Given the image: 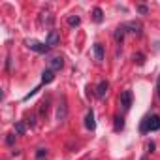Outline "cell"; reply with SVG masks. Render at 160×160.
I'll list each match as a JSON object with an SVG mask.
<instances>
[{
  "instance_id": "obj_19",
  "label": "cell",
  "mask_w": 160,
  "mask_h": 160,
  "mask_svg": "<svg viewBox=\"0 0 160 160\" xmlns=\"http://www.w3.org/2000/svg\"><path fill=\"white\" fill-rule=\"evenodd\" d=\"M156 89H158V96H160V77H158V83H156Z\"/></svg>"
},
{
  "instance_id": "obj_7",
  "label": "cell",
  "mask_w": 160,
  "mask_h": 160,
  "mask_svg": "<svg viewBox=\"0 0 160 160\" xmlns=\"http://www.w3.org/2000/svg\"><path fill=\"white\" fill-rule=\"evenodd\" d=\"M85 126H87L89 130H94V128H96V122H94V111H92V109H89V111H87V117H85Z\"/></svg>"
},
{
  "instance_id": "obj_13",
  "label": "cell",
  "mask_w": 160,
  "mask_h": 160,
  "mask_svg": "<svg viewBox=\"0 0 160 160\" xmlns=\"http://www.w3.org/2000/svg\"><path fill=\"white\" fill-rule=\"evenodd\" d=\"M68 25L73 28V27H79V25H81V19H79L77 15H70L68 17Z\"/></svg>"
},
{
  "instance_id": "obj_9",
  "label": "cell",
  "mask_w": 160,
  "mask_h": 160,
  "mask_svg": "<svg viewBox=\"0 0 160 160\" xmlns=\"http://www.w3.org/2000/svg\"><path fill=\"white\" fill-rule=\"evenodd\" d=\"M66 98H62V102H60V106H58V111H57V119L58 121H64L66 119Z\"/></svg>"
},
{
  "instance_id": "obj_20",
  "label": "cell",
  "mask_w": 160,
  "mask_h": 160,
  "mask_svg": "<svg viewBox=\"0 0 160 160\" xmlns=\"http://www.w3.org/2000/svg\"><path fill=\"white\" fill-rule=\"evenodd\" d=\"M141 160H147V158H141Z\"/></svg>"
},
{
  "instance_id": "obj_5",
  "label": "cell",
  "mask_w": 160,
  "mask_h": 160,
  "mask_svg": "<svg viewBox=\"0 0 160 160\" xmlns=\"http://www.w3.org/2000/svg\"><path fill=\"white\" fill-rule=\"evenodd\" d=\"M62 66H64V60H62V57H53V58L49 60V70H53V72L60 70Z\"/></svg>"
},
{
  "instance_id": "obj_6",
  "label": "cell",
  "mask_w": 160,
  "mask_h": 160,
  "mask_svg": "<svg viewBox=\"0 0 160 160\" xmlns=\"http://www.w3.org/2000/svg\"><path fill=\"white\" fill-rule=\"evenodd\" d=\"M108 89H109V83H108V81H100V83L96 85V96H98V98H104V96L108 94Z\"/></svg>"
},
{
  "instance_id": "obj_18",
  "label": "cell",
  "mask_w": 160,
  "mask_h": 160,
  "mask_svg": "<svg viewBox=\"0 0 160 160\" xmlns=\"http://www.w3.org/2000/svg\"><path fill=\"white\" fill-rule=\"evenodd\" d=\"M147 149H149V152H152V151H154V143H152V141H151V143H149V145H147Z\"/></svg>"
},
{
  "instance_id": "obj_14",
  "label": "cell",
  "mask_w": 160,
  "mask_h": 160,
  "mask_svg": "<svg viewBox=\"0 0 160 160\" xmlns=\"http://www.w3.org/2000/svg\"><path fill=\"white\" fill-rule=\"evenodd\" d=\"M15 134H17V136H23V134H25V122H23V121H19V122L15 124Z\"/></svg>"
},
{
  "instance_id": "obj_11",
  "label": "cell",
  "mask_w": 160,
  "mask_h": 160,
  "mask_svg": "<svg viewBox=\"0 0 160 160\" xmlns=\"http://www.w3.org/2000/svg\"><path fill=\"white\" fill-rule=\"evenodd\" d=\"M124 34H126V25H122V27H119V28H117V32H115V42H117V43H121V42H122V38H124Z\"/></svg>"
},
{
  "instance_id": "obj_16",
  "label": "cell",
  "mask_w": 160,
  "mask_h": 160,
  "mask_svg": "<svg viewBox=\"0 0 160 160\" xmlns=\"http://www.w3.org/2000/svg\"><path fill=\"white\" fill-rule=\"evenodd\" d=\"M124 126V122H122V117H115V130H121Z\"/></svg>"
},
{
  "instance_id": "obj_8",
  "label": "cell",
  "mask_w": 160,
  "mask_h": 160,
  "mask_svg": "<svg viewBox=\"0 0 160 160\" xmlns=\"http://www.w3.org/2000/svg\"><path fill=\"white\" fill-rule=\"evenodd\" d=\"M53 79H55V72L47 68V70H45V72L42 73V85H47V83H51Z\"/></svg>"
},
{
  "instance_id": "obj_3",
  "label": "cell",
  "mask_w": 160,
  "mask_h": 160,
  "mask_svg": "<svg viewBox=\"0 0 160 160\" xmlns=\"http://www.w3.org/2000/svg\"><path fill=\"white\" fill-rule=\"evenodd\" d=\"M58 42H60L58 32H57V30H49V34H47V38H45V45L51 49V47H57V45H58Z\"/></svg>"
},
{
  "instance_id": "obj_4",
  "label": "cell",
  "mask_w": 160,
  "mask_h": 160,
  "mask_svg": "<svg viewBox=\"0 0 160 160\" xmlns=\"http://www.w3.org/2000/svg\"><path fill=\"white\" fill-rule=\"evenodd\" d=\"M121 106H122L124 111H128L132 108V91H124L121 94Z\"/></svg>"
},
{
  "instance_id": "obj_15",
  "label": "cell",
  "mask_w": 160,
  "mask_h": 160,
  "mask_svg": "<svg viewBox=\"0 0 160 160\" xmlns=\"http://www.w3.org/2000/svg\"><path fill=\"white\" fill-rule=\"evenodd\" d=\"M45 156H47V151L45 149H38L36 151V160H43Z\"/></svg>"
},
{
  "instance_id": "obj_17",
  "label": "cell",
  "mask_w": 160,
  "mask_h": 160,
  "mask_svg": "<svg viewBox=\"0 0 160 160\" xmlns=\"http://www.w3.org/2000/svg\"><path fill=\"white\" fill-rule=\"evenodd\" d=\"M143 58H145V57H143L141 53H138V55H134V60H138V64H143V62H145Z\"/></svg>"
},
{
  "instance_id": "obj_1",
  "label": "cell",
  "mask_w": 160,
  "mask_h": 160,
  "mask_svg": "<svg viewBox=\"0 0 160 160\" xmlns=\"http://www.w3.org/2000/svg\"><path fill=\"white\" fill-rule=\"evenodd\" d=\"M160 130V117L158 115H151V117H145L143 122H141V132H156Z\"/></svg>"
},
{
  "instance_id": "obj_10",
  "label": "cell",
  "mask_w": 160,
  "mask_h": 160,
  "mask_svg": "<svg viewBox=\"0 0 160 160\" xmlns=\"http://www.w3.org/2000/svg\"><path fill=\"white\" fill-rule=\"evenodd\" d=\"M94 57H96L98 62L104 60V47H102V43H94Z\"/></svg>"
},
{
  "instance_id": "obj_12",
  "label": "cell",
  "mask_w": 160,
  "mask_h": 160,
  "mask_svg": "<svg viewBox=\"0 0 160 160\" xmlns=\"http://www.w3.org/2000/svg\"><path fill=\"white\" fill-rule=\"evenodd\" d=\"M92 19H94V23H102L104 21V12L100 8H94L92 10Z\"/></svg>"
},
{
  "instance_id": "obj_2",
  "label": "cell",
  "mask_w": 160,
  "mask_h": 160,
  "mask_svg": "<svg viewBox=\"0 0 160 160\" xmlns=\"http://www.w3.org/2000/svg\"><path fill=\"white\" fill-rule=\"evenodd\" d=\"M27 47H28L30 51H36V53H47V51H49V47H47L45 43L36 42V40H27Z\"/></svg>"
}]
</instances>
